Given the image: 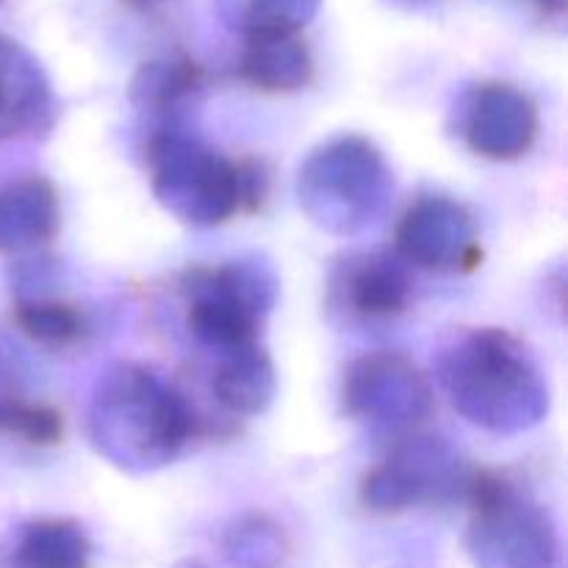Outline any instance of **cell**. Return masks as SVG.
<instances>
[{
  "mask_svg": "<svg viewBox=\"0 0 568 568\" xmlns=\"http://www.w3.org/2000/svg\"><path fill=\"white\" fill-rule=\"evenodd\" d=\"M200 430L203 419L186 394L150 364H114L89 399L87 433L94 453L128 475L170 466Z\"/></svg>",
  "mask_w": 568,
  "mask_h": 568,
  "instance_id": "obj_1",
  "label": "cell"
},
{
  "mask_svg": "<svg viewBox=\"0 0 568 568\" xmlns=\"http://www.w3.org/2000/svg\"><path fill=\"white\" fill-rule=\"evenodd\" d=\"M436 381L469 425L494 436H519L549 414V383L536 355L503 327H471L444 344Z\"/></svg>",
  "mask_w": 568,
  "mask_h": 568,
  "instance_id": "obj_2",
  "label": "cell"
},
{
  "mask_svg": "<svg viewBox=\"0 0 568 568\" xmlns=\"http://www.w3.org/2000/svg\"><path fill=\"white\" fill-rule=\"evenodd\" d=\"M144 153L155 200L166 214L186 225H225L244 205L255 203V172L183 125L150 133Z\"/></svg>",
  "mask_w": 568,
  "mask_h": 568,
  "instance_id": "obj_3",
  "label": "cell"
},
{
  "mask_svg": "<svg viewBox=\"0 0 568 568\" xmlns=\"http://www.w3.org/2000/svg\"><path fill=\"white\" fill-rule=\"evenodd\" d=\"M394 197V172L386 155L361 133L327 139L297 172L303 214L333 236H358L386 216Z\"/></svg>",
  "mask_w": 568,
  "mask_h": 568,
  "instance_id": "obj_4",
  "label": "cell"
},
{
  "mask_svg": "<svg viewBox=\"0 0 568 568\" xmlns=\"http://www.w3.org/2000/svg\"><path fill=\"white\" fill-rule=\"evenodd\" d=\"M466 549L477 568H555L558 532L544 505L499 471L471 469Z\"/></svg>",
  "mask_w": 568,
  "mask_h": 568,
  "instance_id": "obj_5",
  "label": "cell"
},
{
  "mask_svg": "<svg viewBox=\"0 0 568 568\" xmlns=\"http://www.w3.org/2000/svg\"><path fill=\"white\" fill-rule=\"evenodd\" d=\"M189 333L216 355L261 342L275 308L277 277L258 258L192 266L181 277Z\"/></svg>",
  "mask_w": 568,
  "mask_h": 568,
  "instance_id": "obj_6",
  "label": "cell"
},
{
  "mask_svg": "<svg viewBox=\"0 0 568 568\" xmlns=\"http://www.w3.org/2000/svg\"><path fill=\"white\" fill-rule=\"evenodd\" d=\"M471 469L444 438L405 433L386 458L366 471L361 503L372 514H405L422 505L464 499Z\"/></svg>",
  "mask_w": 568,
  "mask_h": 568,
  "instance_id": "obj_7",
  "label": "cell"
},
{
  "mask_svg": "<svg viewBox=\"0 0 568 568\" xmlns=\"http://www.w3.org/2000/svg\"><path fill=\"white\" fill-rule=\"evenodd\" d=\"M342 405L349 419L405 436L433 414V386L405 353L375 349L344 369Z\"/></svg>",
  "mask_w": 568,
  "mask_h": 568,
  "instance_id": "obj_8",
  "label": "cell"
},
{
  "mask_svg": "<svg viewBox=\"0 0 568 568\" xmlns=\"http://www.w3.org/2000/svg\"><path fill=\"white\" fill-rule=\"evenodd\" d=\"M397 258L436 275L475 272L483 244L471 211L449 194H419L397 225Z\"/></svg>",
  "mask_w": 568,
  "mask_h": 568,
  "instance_id": "obj_9",
  "label": "cell"
},
{
  "mask_svg": "<svg viewBox=\"0 0 568 568\" xmlns=\"http://www.w3.org/2000/svg\"><path fill=\"white\" fill-rule=\"evenodd\" d=\"M460 136L480 159H521L538 136L536 100L514 83H477L460 105Z\"/></svg>",
  "mask_w": 568,
  "mask_h": 568,
  "instance_id": "obj_10",
  "label": "cell"
},
{
  "mask_svg": "<svg viewBox=\"0 0 568 568\" xmlns=\"http://www.w3.org/2000/svg\"><path fill=\"white\" fill-rule=\"evenodd\" d=\"M414 281L408 264L392 253H347L327 277V303L347 322H388L410 308Z\"/></svg>",
  "mask_w": 568,
  "mask_h": 568,
  "instance_id": "obj_11",
  "label": "cell"
},
{
  "mask_svg": "<svg viewBox=\"0 0 568 568\" xmlns=\"http://www.w3.org/2000/svg\"><path fill=\"white\" fill-rule=\"evenodd\" d=\"M55 94L31 50L0 33V142L37 139L55 125Z\"/></svg>",
  "mask_w": 568,
  "mask_h": 568,
  "instance_id": "obj_12",
  "label": "cell"
},
{
  "mask_svg": "<svg viewBox=\"0 0 568 568\" xmlns=\"http://www.w3.org/2000/svg\"><path fill=\"white\" fill-rule=\"evenodd\" d=\"M59 233V192L42 175L0 186V253L31 255Z\"/></svg>",
  "mask_w": 568,
  "mask_h": 568,
  "instance_id": "obj_13",
  "label": "cell"
},
{
  "mask_svg": "<svg viewBox=\"0 0 568 568\" xmlns=\"http://www.w3.org/2000/svg\"><path fill=\"white\" fill-rule=\"evenodd\" d=\"M239 72L258 92H300L314 78V55L300 33H264L247 39Z\"/></svg>",
  "mask_w": 568,
  "mask_h": 568,
  "instance_id": "obj_14",
  "label": "cell"
},
{
  "mask_svg": "<svg viewBox=\"0 0 568 568\" xmlns=\"http://www.w3.org/2000/svg\"><path fill=\"white\" fill-rule=\"evenodd\" d=\"M203 70L192 59H159L142 64L131 81V103L159 128H178L189 103L203 92Z\"/></svg>",
  "mask_w": 568,
  "mask_h": 568,
  "instance_id": "obj_15",
  "label": "cell"
},
{
  "mask_svg": "<svg viewBox=\"0 0 568 568\" xmlns=\"http://www.w3.org/2000/svg\"><path fill=\"white\" fill-rule=\"evenodd\" d=\"M216 403L236 416H258L275 399L277 377L275 364L264 344L231 349L216 355L214 377H211Z\"/></svg>",
  "mask_w": 568,
  "mask_h": 568,
  "instance_id": "obj_16",
  "label": "cell"
},
{
  "mask_svg": "<svg viewBox=\"0 0 568 568\" xmlns=\"http://www.w3.org/2000/svg\"><path fill=\"white\" fill-rule=\"evenodd\" d=\"M11 560L17 568H92V544L81 521L42 516L22 527Z\"/></svg>",
  "mask_w": 568,
  "mask_h": 568,
  "instance_id": "obj_17",
  "label": "cell"
},
{
  "mask_svg": "<svg viewBox=\"0 0 568 568\" xmlns=\"http://www.w3.org/2000/svg\"><path fill=\"white\" fill-rule=\"evenodd\" d=\"M322 0H216L222 22L244 39L264 33H300L320 11Z\"/></svg>",
  "mask_w": 568,
  "mask_h": 568,
  "instance_id": "obj_18",
  "label": "cell"
},
{
  "mask_svg": "<svg viewBox=\"0 0 568 568\" xmlns=\"http://www.w3.org/2000/svg\"><path fill=\"white\" fill-rule=\"evenodd\" d=\"M14 322L33 344L70 349L89 333V320L78 305L59 297H22L14 305Z\"/></svg>",
  "mask_w": 568,
  "mask_h": 568,
  "instance_id": "obj_19",
  "label": "cell"
},
{
  "mask_svg": "<svg viewBox=\"0 0 568 568\" xmlns=\"http://www.w3.org/2000/svg\"><path fill=\"white\" fill-rule=\"evenodd\" d=\"M286 549L281 527L258 514L242 516L225 532V555L239 568H281Z\"/></svg>",
  "mask_w": 568,
  "mask_h": 568,
  "instance_id": "obj_20",
  "label": "cell"
},
{
  "mask_svg": "<svg viewBox=\"0 0 568 568\" xmlns=\"http://www.w3.org/2000/svg\"><path fill=\"white\" fill-rule=\"evenodd\" d=\"M3 430L26 438L28 444H37V447H53V444L61 442L64 422H61L59 410L50 408V405L20 399L9 419H6Z\"/></svg>",
  "mask_w": 568,
  "mask_h": 568,
  "instance_id": "obj_21",
  "label": "cell"
},
{
  "mask_svg": "<svg viewBox=\"0 0 568 568\" xmlns=\"http://www.w3.org/2000/svg\"><path fill=\"white\" fill-rule=\"evenodd\" d=\"M20 399L22 394L20 388H17L14 372H11L9 364L0 358V430L6 427V419H9L11 410H14V405L20 403Z\"/></svg>",
  "mask_w": 568,
  "mask_h": 568,
  "instance_id": "obj_22",
  "label": "cell"
}]
</instances>
